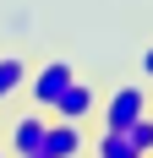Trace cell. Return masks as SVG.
<instances>
[{
	"label": "cell",
	"instance_id": "6",
	"mask_svg": "<svg viewBox=\"0 0 153 158\" xmlns=\"http://www.w3.org/2000/svg\"><path fill=\"white\" fill-rule=\"evenodd\" d=\"M28 77H33V65L22 60V55H0V104H11V98L28 87Z\"/></svg>",
	"mask_w": 153,
	"mask_h": 158
},
{
	"label": "cell",
	"instance_id": "1",
	"mask_svg": "<svg viewBox=\"0 0 153 158\" xmlns=\"http://www.w3.org/2000/svg\"><path fill=\"white\" fill-rule=\"evenodd\" d=\"M148 109H153V98L142 93L137 82H126V87H115V93L104 98V109H98V114H104V120H98V126H109V131H126V126H131V120H142V114H148Z\"/></svg>",
	"mask_w": 153,
	"mask_h": 158
},
{
	"label": "cell",
	"instance_id": "5",
	"mask_svg": "<svg viewBox=\"0 0 153 158\" xmlns=\"http://www.w3.org/2000/svg\"><path fill=\"white\" fill-rule=\"evenodd\" d=\"M93 109H98V93H93L82 77H76L71 87L49 104V114H55V120H76V126H88V114H93Z\"/></svg>",
	"mask_w": 153,
	"mask_h": 158
},
{
	"label": "cell",
	"instance_id": "3",
	"mask_svg": "<svg viewBox=\"0 0 153 158\" xmlns=\"http://www.w3.org/2000/svg\"><path fill=\"white\" fill-rule=\"evenodd\" d=\"M44 131H49V109H38V104H28V109L11 120V131H6V147H11V158H28L44 147Z\"/></svg>",
	"mask_w": 153,
	"mask_h": 158
},
{
	"label": "cell",
	"instance_id": "4",
	"mask_svg": "<svg viewBox=\"0 0 153 158\" xmlns=\"http://www.w3.org/2000/svg\"><path fill=\"white\" fill-rule=\"evenodd\" d=\"M44 153H49V158H82V153H88V131L76 126V120H55V114H49Z\"/></svg>",
	"mask_w": 153,
	"mask_h": 158
},
{
	"label": "cell",
	"instance_id": "2",
	"mask_svg": "<svg viewBox=\"0 0 153 158\" xmlns=\"http://www.w3.org/2000/svg\"><path fill=\"white\" fill-rule=\"evenodd\" d=\"M71 82H76V65H71V60H44V65L28 77V98L38 104V109H49Z\"/></svg>",
	"mask_w": 153,
	"mask_h": 158
},
{
	"label": "cell",
	"instance_id": "8",
	"mask_svg": "<svg viewBox=\"0 0 153 158\" xmlns=\"http://www.w3.org/2000/svg\"><path fill=\"white\" fill-rule=\"evenodd\" d=\"M126 136H131V147H137L142 158L153 153V109L142 114V120H131V126H126Z\"/></svg>",
	"mask_w": 153,
	"mask_h": 158
},
{
	"label": "cell",
	"instance_id": "9",
	"mask_svg": "<svg viewBox=\"0 0 153 158\" xmlns=\"http://www.w3.org/2000/svg\"><path fill=\"white\" fill-rule=\"evenodd\" d=\"M142 77H148V82H153V44H148V49H142Z\"/></svg>",
	"mask_w": 153,
	"mask_h": 158
},
{
	"label": "cell",
	"instance_id": "13",
	"mask_svg": "<svg viewBox=\"0 0 153 158\" xmlns=\"http://www.w3.org/2000/svg\"><path fill=\"white\" fill-rule=\"evenodd\" d=\"M148 158H153V153H148Z\"/></svg>",
	"mask_w": 153,
	"mask_h": 158
},
{
	"label": "cell",
	"instance_id": "10",
	"mask_svg": "<svg viewBox=\"0 0 153 158\" xmlns=\"http://www.w3.org/2000/svg\"><path fill=\"white\" fill-rule=\"evenodd\" d=\"M28 158H49V153H44V147H38V153H28Z\"/></svg>",
	"mask_w": 153,
	"mask_h": 158
},
{
	"label": "cell",
	"instance_id": "11",
	"mask_svg": "<svg viewBox=\"0 0 153 158\" xmlns=\"http://www.w3.org/2000/svg\"><path fill=\"white\" fill-rule=\"evenodd\" d=\"M0 158H11V153H6V142H0Z\"/></svg>",
	"mask_w": 153,
	"mask_h": 158
},
{
	"label": "cell",
	"instance_id": "12",
	"mask_svg": "<svg viewBox=\"0 0 153 158\" xmlns=\"http://www.w3.org/2000/svg\"><path fill=\"white\" fill-rule=\"evenodd\" d=\"M0 142H6V126H0Z\"/></svg>",
	"mask_w": 153,
	"mask_h": 158
},
{
	"label": "cell",
	"instance_id": "7",
	"mask_svg": "<svg viewBox=\"0 0 153 158\" xmlns=\"http://www.w3.org/2000/svg\"><path fill=\"white\" fill-rule=\"evenodd\" d=\"M88 153H93V158H142L126 131H109V126H98V136L88 142Z\"/></svg>",
	"mask_w": 153,
	"mask_h": 158
}]
</instances>
